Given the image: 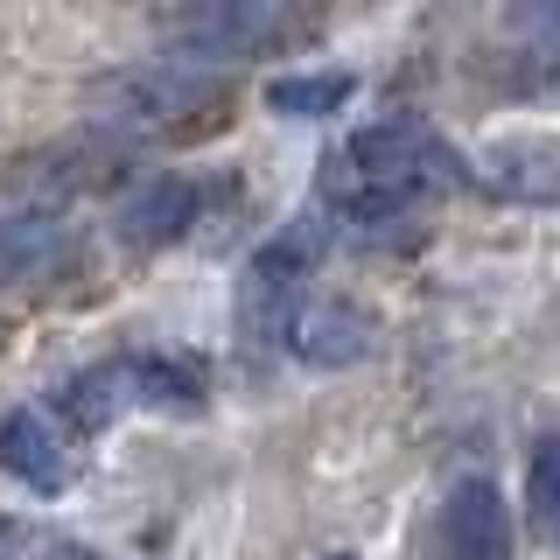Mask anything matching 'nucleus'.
Instances as JSON below:
<instances>
[{
  "label": "nucleus",
  "instance_id": "1",
  "mask_svg": "<svg viewBox=\"0 0 560 560\" xmlns=\"http://www.w3.org/2000/svg\"><path fill=\"white\" fill-rule=\"evenodd\" d=\"M469 183V162L420 119H378V127L350 133L323 162V203L343 224H385L407 218L420 197Z\"/></svg>",
  "mask_w": 560,
  "mask_h": 560
},
{
  "label": "nucleus",
  "instance_id": "2",
  "mask_svg": "<svg viewBox=\"0 0 560 560\" xmlns=\"http://www.w3.org/2000/svg\"><path fill=\"white\" fill-rule=\"evenodd\" d=\"M280 343L315 372H343V364H364L378 350V315L343 302V294H302L280 323Z\"/></svg>",
  "mask_w": 560,
  "mask_h": 560
},
{
  "label": "nucleus",
  "instance_id": "3",
  "mask_svg": "<svg viewBox=\"0 0 560 560\" xmlns=\"http://www.w3.org/2000/svg\"><path fill=\"white\" fill-rule=\"evenodd\" d=\"M442 547L448 560H512V504L498 483L463 477L442 504Z\"/></svg>",
  "mask_w": 560,
  "mask_h": 560
},
{
  "label": "nucleus",
  "instance_id": "4",
  "mask_svg": "<svg viewBox=\"0 0 560 560\" xmlns=\"http://www.w3.org/2000/svg\"><path fill=\"white\" fill-rule=\"evenodd\" d=\"M197 210H203V183H189V175H140L119 197L113 224L127 245H175L197 224Z\"/></svg>",
  "mask_w": 560,
  "mask_h": 560
},
{
  "label": "nucleus",
  "instance_id": "5",
  "mask_svg": "<svg viewBox=\"0 0 560 560\" xmlns=\"http://www.w3.org/2000/svg\"><path fill=\"white\" fill-rule=\"evenodd\" d=\"M0 469H8L22 490H35V498H57L70 483V448H63V434L49 428V413L14 407L0 420Z\"/></svg>",
  "mask_w": 560,
  "mask_h": 560
},
{
  "label": "nucleus",
  "instance_id": "6",
  "mask_svg": "<svg viewBox=\"0 0 560 560\" xmlns=\"http://www.w3.org/2000/svg\"><path fill=\"white\" fill-rule=\"evenodd\" d=\"M323 259H329V232L315 218H294V224H280V232L253 253L245 288H253V302H273V294H294V288H302Z\"/></svg>",
  "mask_w": 560,
  "mask_h": 560
},
{
  "label": "nucleus",
  "instance_id": "7",
  "mask_svg": "<svg viewBox=\"0 0 560 560\" xmlns=\"http://www.w3.org/2000/svg\"><path fill=\"white\" fill-rule=\"evenodd\" d=\"M127 364V399L148 413H203L210 399V372L197 358H168V350H148V358H119Z\"/></svg>",
  "mask_w": 560,
  "mask_h": 560
},
{
  "label": "nucleus",
  "instance_id": "8",
  "mask_svg": "<svg viewBox=\"0 0 560 560\" xmlns=\"http://www.w3.org/2000/svg\"><path fill=\"white\" fill-rule=\"evenodd\" d=\"M483 183L498 197L525 203H560V140H525V148H498L483 162Z\"/></svg>",
  "mask_w": 560,
  "mask_h": 560
},
{
  "label": "nucleus",
  "instance_id": "9",
  "mask_svg": "<svg viewBox=\"0 0 560 560\" xmlns=\"http://www.w3.org/2000/svg\"><path fill=\"white\" fill-rule=\"evenodd\" d=\"M70 259V238L57 218L28 210V218H8L0 224V280H43Z\"/></svg>",
  "mask_w": 560,
  "mask_h": 560
},
{
  "label": "nucleus",
  "instance_id": "10",
  "mask_svg": "<svg viewBox=\"0 0 560 560\" xmlns=\"http://www.w3.org/2000/svg\"><path fill=\"white\" fill-rule=\"evenodd\" d=\"M350 92H358V78L350 70H294V78H273L267 84V105L288 119H329L343 113Z\"/></svg>",
  "mask_w": 560,
  "mask_h": 560
},
{
  "label": "nucleus",
  "instance_id": "11",
  "mask_svg": "<svg viewBox=\"0 0 560 560\" xmlns=\"http://www.w3.org/2000/svg\"><path fill=\"white\" fill-rule=\"evenodd\" d=\"M203 92L189 78H119L113 92H105V105H113L127 127H162V119H175V113H189Z\"/></svg>",
  "mask_w": 560,
  "mask_h": 560
},
{
  "label": "nucleus",
  "instance_id": "12",
  "mask_svg": "<svg viewBox=\"0 0 560 560\" xmlns=\"http://www.w3.org/2000/svg\"><path fill=\"white\" fill-rule=\"evenodd\" d=\"M133 399H127V364H98V372H78L63 385V420L78 434H92V428H105L113 413H127Z\"/></svg>",
  "mask_w": 560,
  "mask_h": 560
},
{
  "label": "nucleus",
  "instance_id": "13",
  "mask_svg": "<svg viewBox=\"0 0 560 560\" xmlns=\"http://www.w3.org/2000/svg\"><path fill=\"white\" fill-rule=\"evenodd\" d=\"M525 518H533L539 539L560 547V434H547L525 463Z\"/></svg>",
  "mask_w": 560,
  "mask_h": 560
},
{
  "label": "nucleus",
  "instance_id": "14",
  "mask_svg": "<svg viewBox=\"0 0 560 560\" xmlns=\"http://www.w3.org/2000/svg\"><path fill=\"white\" fill-rule=\"evenodd\" d=\"M323 560H358V553H323Z\"/></svg>",
  "mask_w": 560,
  "mask_h": 560
},
{
  "label": "nucleus",
  "instance_id": "15",
  "mask_svg": "<svg viewBox=\"0 0 560 560\" xmlns=\"http://www.w3.org/2000/svg\"><path fill=\"white\" fill-rule=\"evenodd\" d=\"M0 539H8V518H0Z\"/></svg>",
  "mask_w": 560,
  "mask_h": 560
}]
</instances>
